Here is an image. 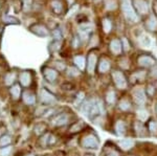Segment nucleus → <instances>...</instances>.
<instances>
[{
    "label": "nucleus",
    "instance_id": "nucleus-22",
    "mask_svg": "<svg viewBox=\"0 0 157 156\" xmlns=\"http://www.w3.org/2000/svg\"><path fill=\"white\" fill-rule=\"evenodd\" d=\"M145 26L147 31L156 32L157 31V17L155 15H150L145 21Z\"/></svg>",
    "mask_w": 157,
    "mask_h": 156
},
{
    "label": "nucleus",
    "instance_id": "nucleus-21",
    "mask_svg": "<svg viewBox=\"0 0 157 156\" xmlns=\"http://www.w3.org/2000/svg\"><path fill=\"white\" fill-rule=\"evenodd\" d=\"M117 108L121 112H128L132 109V102L128 97H121L117 102Z\"/></svg>",
    "mask_w": 157,
    "mask_h": 156
},
{
    "label": "nucleus",
    "instance_id": "nucleus-29",
    "mask_svg": "<svg viewBox=\"0 0 157 156\" xmlns=\"http://www.w3.org/2000/svg\"><path fill=\"white\" fill-rule=\"evenodd\" d=\"M138 41H139L140 46L144 47V48H150L151 45H152L151 38L149 37L147 34H141L140 36H139V38H138Z\"/></svg>",
    "mask_w": 157,
    "mask_h": 156
},
{
    "label": "nucleus",
    "instance_id": "nucleus-17",
    "mask_svg": "<svg viewBox=\"0 0 157 156\" xmlns=\"http://www.w3.org/2000/svg\"><path fill=\"white\" fill-rule=\"evenodd\" d=\"M19 84L24 88H29L33 84V75L29 71H23L19 75Z\"/></svg>",
    "mask_w": 157,
    "mask_h": 156
},
{
    "label": "nucleus",
    "instance_id": "nucleus-48",
    "mask_svg": "<svg viewBox=\"0 0 157 156\" xmlns=\"http://www.w3.org/2000/svg\"><path fill=\"white\" fill-rule=\"evenodd\" d=\"M127 156H134V155H127Z\"/></svg>",
    "mask_w": 157,
    "mask_h": 156
},
{
    "label": "nucleus",
    "instance_id": "nucleus-30",
    "mask_svg": "<svg viewBox=\"0 0 157 156\" xmlns=\"http://www.w3.org/2000/svg\"><path fill=\"white\" fill-rule=\"evenodd\" d=\"M13 144V137L12 135L7 134V133H3L2 135H0V148L9 147Z\"/></svg>",
    "mask_w": 157,
    "mask_h": 156
},
{
    "label": "nucleus",
    "instance_id": "nucleus-6",
    "mask_svg": "<svg viewBox=\"0 0 157 156\" xmlns=\"http://www.w3.org/2000/svg\"><path fill=\"white\" fill-rule=\"evenodd\" d=\"M111 79L114 86L120 90H126L128 88V80L121 70L114 69L111 72Z\"/></svg>",
    "mask_w": 157,
    "mask_h": 156
},
{
    "label": "nucleus",
    "instance_id": "nucleus-31",
    "mask_svg": "<svg viewBox=\"0 0 157 156\" xmlns=\"http://www.w3.org/2000/svg\"><path fill=\"white\" fill-rule=\"evenodd\" d=\"M85 100H86L85 92L84 91H78L77 93V95L73 97V105H75V107L80 108V106L83 104V102H84Z\"/></svg>",
    "mask_w": 157,
    "mask_h": 156
},
{
    "label": "nucleus",
    "instance_id": "nucleus-19",
    "mask_svg": "<svg viewBox=\"0 0 157 156\" xmlns=\"http://www.w3.org/2000/svg\"><path fill=\"white\" fill-rule=\"evenodd\" d=\"M127 124H126V122L124 120L121 119H118L115 120L114 123V132L116 135H118V136H123V135H125L126 133H127Z\"/></svg>",
    "mask_w": 157,
    "mask_h": 156
},
{
    "label": "nucleus",
    "instance_id": "nucleus-9",
    "mask_svg": "<svg viewBox=\"0 0 157 156\" xmlns=\"http://www.w3.org/2000/svg\"><path fill=\"white\" fill-rule=\"evenodd\" d=\"M147 97L145 89L143 88H136L132 91V100L138 107H144L147 104Z\"/></svg>",
    "mask_w": 157,
    "mask_h": 156
},
{
    "label": "nucleus",
    "instance_id": "nucleus-24",
    "mask_svg": "<svg viewBox=\"0 0 157 156\" xmlns=\"http://www.w3.org/2000/svg\"><path fill=\"white\" fill-rule=\"evenodd\" d=\"M110 68H111L110 61L105 57L101 58L100 62H98V71L100 72V74H106V72L110 70Z\"/></svg>",
    "mask_w": 157,
    "mask_h": 156
},
{
    "label": "nucleus",
    "instance_id": "nucleus-39",
    "mask_svg": "<svg viewBox=\"0 0 157 156\" xmlns=\"http://www.w3.org/2000/svg\"><path fill=\"white\" fill-rule=\"evenodd\" d=\"M121 45H123L124 51H129L131 47H130V43H129V41L127 40V38H123V39H121Z\"/></svg>",
    "mask_w": 157,
    "mask_h": 156
},
{
    "label": "nucleus",
    "instance_id": "nucleus-27",
    "mask_svg": "<svg viewBox=\"0 0 157 156\" xmlns=\"http://www.w3.org/2000/svg\"><path fill=\"white\" fill-rule=\"evenodd\" d=\"M136 119L137 120L141 123H146L147 120H150V113L147 109H145L144 107H139L136 110Z\"/></svg>",
    "mask_w": 157,
    "mask_h": 156
},
{
    "label": "nucleus",
    "instance_id": "nucleus-12",
    "mask_svg": "<svg viewBox=\"0 0 157 156\" xmlns=\"http://www.w3.org/2000/svg\"><path fill=\"white\" fill-rule=\"evenodd\" d=\"M22 86L18 83H15L13 86L10 87L9 89V94L11 97V100L13 102H19L21 101V97H22Z\"/></svg>",
    "mask_w": 157,
    "mask_h": 156
},
{
    "label": "nucleus",
    "instance_id": "nucleus-2",
    "mask_svg": "<svg viewBox=\"0 0 157 156\" xmlns=\"http://www.w3.org/2000/svg\"><path fill=\"white\" fill-rule=\"evenodd\" d=\"M73 120H75V117H73L72 112L64 111L63 109H60L55 115L50 117L49 123L54 128H62L72 124Z\"/></svg>",
    "mask_w": 157,
    "mask_h": 156
},
{
    "label": "nucleus",
    "instance_id": "nucleus-15",
    "mask_svg": "<svg viewBox=\"0 0 157 156\" xmlns=\"http://www.w3.org/2000/svg\"><path fill=\"white\" fill-rule=\"evenodd\" d=\"M42 74L43 77L48 83H55L59 78V72L55 68H52V67H43Z\"/></svg>",
    "mask_w": 157,
    "mask_h": 156
},
{
    "label": "nucleus",
    "instance_id": "nucleus-40",
    "mask_svg": "<svg viewBox=\"0 0 157 156\" xmlns=\"http://www.w3.org/2000/svg\"><path fill=\"white\" fill-rule=\"evenodd\" d=\"M69 74H68V75L71 78H75V77H78V74H81V70L78 68H75V67H71V68H69Z\"/></svg>",
    "mask_w": 157,
    "mask_h": 156
},
{
    "label": "nucleus",
    "instance_id": "nucleus-25",
    "mask_svg": "<svg viewBox=\"0 0 157 156\" xmlns=\"http://www.w3.org/2000/svg\"><path fill=\"white\" fill-rule=\"evenodd\" d=\"M110 144H108L104 147L103 149V155L104 156H121V151L117 149L114 146H109Z\"/></svg>",
    "mask_w": 157,
    "mask_h": 156
},
{
    "label": "nucleus",
    "instance_id": "nucleus-38",
    "mask_svg": "<svg viewBox=\"0 0 157 156\" xmlns=\"http://www.w3.org/2000/svg\"><path fill=\"white\" fill-rule=\"evenodd\" d=\"M61 88H62V90H64V91H72V90L75 89V86L71 82H66L61 85Z\"/></svg>",
    "mask_w": 157,
    "mask_h": 156
},
{
    "label": "nucleus",
    "instance_id": "nucleus-23",
    "mask_svg": "<svg viewBox=\"0 0 157 156\" xmlns=\"http://www.w3.org/2000/svg\"><path fill=\"white\" fill-rule=\"evenodd\" d=\"M147 77V72L145 70L140 69V70H136V71H134L132 74H131L130 77V81L131 83H138V82H144L145 81Z\"/></svg>",
    "mask_w": 157,
    "mask_h": 156
},
{
    "label": "nucleus",
    "instance_id": "nucleus-49",
    "mask_svg": "<svg viewBox=\"0 0 157 156\" xmlns=\"http://www.w3.org/2000/svg\"><path fill=\"white\" fill-rule=\"evenodd\" d=\"M156 112H157V106H156Z\"/></svg>",
    "mask_w": 157,
    "mask_h": 156
},
{
    "label": "nucleus",
    "instance_id": "nucleus-20",
    "mask_svg": "<svg viewBox=\"0 0 157 156\" xmlns=\"http://www.w3.org/2000/svg\"><path fill=\"white\" fill-rule=\"evenodd\" d=\"M134 146H135V142L133 139H130V138H124V139H121L117 142L118 149L121 151H129L134 148Z\"/></svg>",
    "mask_w": 157,
    "mask_h": 156
},
{
    "label": "nucleus",
    "instance_id": "nucleus-41",
    "mask_svg": "<svg viewBox=\"0 0 157 156\" xmlns=\"http://www.w3.org/2000/svg\"><path fill=\"white\" fill-rule=\"evenodd\" d=\"M130 63H129L128 59H126V58H123L121 59V61H120V66L121 67V69H128L129 66H130Z\"/></svg>",
    "mask_w": 157,
    "mask_h": 156
},
{
    "label": "nucleus",
    "instance_id": "nucleus-11",
    "mask_svg": "<svg viewBox=\"0 0 157 156\" xmlns=\"http://www.w3.org/2000/svg\"><path fill=\"white\" fill-rule=\"evenodd\" d=\"M87 127L88 126L85 122H83V120H75L72 124H70L68 126L67 132H68V134L73 135V134H77V133L83 132Z\"/></svg>",
    "mask_w": 157,
    "mask_h": 156
},
{
    "label": "nucleus",
    "instance_id": "nucleus-26",
    "mask_svg": "<svg viewBox=\"0 0 157 156\" xmlns=\"http://www.w3.org/2000/svg\"><path fill=\"white\" fill-rule=\"evenodd\" d=\"M104 100H105V102L107 103L108 105H114L116 103V101H117V94H116L115 90L112 89V88L108 89L107 91L105 92V97H104Z\"/></svg>",
    "mask_w": 157,
    "mask_h": 156
},
{
    "label": "nucleus",
    "instance_id": "nucleus-1",
    "mask_svg": "<svg viewBox=\"0 0 157 156\" xmlns=\"http://www.w3.org/2000/svg\"><path fill=\"white\" fill-rule=\"evenodd\" d=\"M80 111L85 115L86 117H88L89 120H94L95 117L103 115L104 113V104L102 101H98L97 99H86L83 104L80 106Z\"/></svg>",
    "mask_w": 157,
    "mask_h": 156
},
{
    "label": "nucleus",
    "instance_id": "nucleus-37",
    "mask_svg": "<svg viewBox=\"0 0 157 156\" xmlns=\"http://www.w3.org/2000/svg\"><path fill=\"white\" fill-rule=\"evenodd\" d=\"M13 153V146L0 148V156H11Z\"/></svg>",
    "mask_w": 157,
    "mask_h": 156
},
{
    "label": "nucleus",
    "instance_id": "nucleus-13",
    "mask_svg": "<svg viewBox=\"0 0 157 156\" xmlns=\"http://www.w3.org/2000/svg\"><path fill=\"white\" fill-rule=\"evenodd\" d=\"M132 4L137 14L141 15V16L149 14V6L146 0H133Z\"/></svg>",
    "mask_w": 157,
    "mask_h": 156
},
{
    "label": "nucleus",
    "instance_id": "nucleus-44",
    "mask_svg": "<svg viewBox=\"0 0 157 156\" xmlns=\"http://www.w3.org/2000/svg\"><path fill=\"white\" fill-rule=\"evenodd\" d=\"M152 9H153L154 15L157 17V0H153V2H152Z\"/></svg>",
    "mask_w": 157,
    "mask_h": 156
},
{
    "label": "nucleus",
    "instance_id": "nucleus-4",
    "mask_svg": "<svg viewBox=\"0 0 157 156\" xmlns=\"http://www.w3.org/2000/svg\"><path fill=\"white\" fill-rule=\"evenodd\" d=\"M78 145L81 148L87 150H97L100 148V139L94 132H89L87 134L83 135L78 139Z\"/></svg>",
    "mask_w": 157,
    "mask_h": 156
},
{
    "label": "nucleus",
    "instance_id": "nucleus-35",
    "mask_svg": "<svg viewBox=\"0 0 157 156\" xmlns=\"http://www.w3.org/2000/svg\"><path fill=\"white\" fill-rule=\"evenodd\" d=\"M102 27H103V32L105 34H109L111 32V29H112V22L108 18H104L102 20Z\"/></svg>",
    "mask_w": 157,
    "mask_h": 156
},
{
    "label": "nucleus",
    "instance_id": "nucleus-7",
    "mask_svg": "<svg viewBox=\"0 0 157 156\" xmlns=\"http://www.w3.org/2000/svg\"><path fill=\"white\" fill-rule=\"evenodd\" d=\"M59 142V137L58 135L54 134L52 132H46L45 134L41 135L38 139V146L41 149H46V148L54 147Z\"/></svg>",
    "mask_w": 157,
    "mask_h": 156
},
{
    "label": "nucleus",
    "instance_id": "nucleus-43",
    "mask_svg": "<svg viewBox=\"0 0 157 156\" xmlns=\"http://www.w3.org/2000/svg\"><path fill=\"white\" fill-rule=\"evenodd\" d=\"M108 10H115L116 7V3L114 1H112V0H108L107 1V6H106Z\"/></svg>",
    "mask_w": 157,
    "mask_h": 156
},
{
    "label": "nucleus",
    "instance_id": "nucleus-34",
    "mask_svg": "<svg viewBox=\"0 0 157 156\" xmlns=\"http://www.w3.org/2000/svg\"><path fill=\"white\" fill-rule=\"evenodd\" d=\"M148 131L152 135H157V120H149L147 124Z\"/></svg>",
    "mask_w": 157,
    "mask_h": 156
},
{
    "label": "nucleus",
    "instance_id": "nucleus-10",
    "mask_svg": "<svg viewBox=\"0 0 157 156\" xmlns=\"http://www.w3.org/2000/svg\"><path fill=\"white\" fill-rule=\"evenodd\" d=\"M137 64L141 68H151L156 64V60L150 55H140L137 58Z\"/></svg>",
    "mask_w": 157,
    "mask_h": 156
},
{
    "label": "nucleus",
    "instance_id": "nucleus-5",
    "mask_svg": "<svg viewBox=\"0 0 157 156\" xmlns=\"http://www.w3.org/2000/svg\"><path fill=\"white\" fill-rule=\"evenodd\" d=\"M121 12L124 14V17L130 23H136L138 20L137 13L134 10V6L130 0H121Z\"/></svg>",
    "mask_w": 157,
    "mask_h": 156
},
{
    "label": "nucleus",
    "instance_id": "nucleus-33",
    "mask_svg": "<svg viewBox=\"0 0 157 156\" xmlns=\"http://www.w3.org/2000/svg\"><path fill=\"white\" fill-rule=\"evenodd\" d=\"M30 29H32L34 32H36L38 36L45 37V36L48 35V31H47V29H45V27L42 26V25H35V26L30 27Z\"/></svg>",
    "mask_w": 157,
    "mask_h": 156
},
{
    "label": "nucleus",
    "instance_id": "nucleus-14",
    "mask_svg": "<svg viewBox=\"0 0 157 156\" xmlns=\"http://www.w3.org/2000/svg\"><path fill=\"white\" fill-rule=\"evenodd\" d=\"M97 64H98V56L93 51H90L88 54L87 58V64H86V69H87L88 74H93L97 69Z\"/></svg>",
    "mask_w": 157,
    "mask_h": 156
},
{
    "label": "nucleus",
    "instance_id": "nucleus-8",
    "mask_svg": "<svg viewBox=\"0 0 157 156\" xmlns=\"http://www.w3.org/2000/svg\"><path fill=\"white\" fill-rule=\"evenodd\" d=\"M21 101L25 106L35 107L36 106V104L38 103V94L35 91H33L32 89L23 90V92H22V97H21Z\"/></svg>",
    "mask_w": 157,
    "mask_h": 156
},
{
    "label": "nucleus",
    "instance_id": "nucleus-45",
    "mask_svg": "<svg viewBox=\"0 0 157 156\" xmlns=\"http://www.w3.org/2000/svg\"><path fill=\"white\" fill-rule=\"evenodd\" d=\"M54 9H55V11L57 12V13L61 12V4H60V2L56 1V3H54Z\"/></svg>",
    "mask_w": 157,
    "mask_h": 156
},
{
    "label": "nucleus",
    "instance_id": "nucleus-36",
    "mask_svg": "<svg viewBox=\"0 0 157 156\" xmlns=\"http://www.w3.org/2000/svg\"><path fill=\"white\" fill-rule=\"evenodd\" d=\"M145 91H146V94L148 97H153L156 92V86L153 84H148L145 89Z\"/></svg>",
    "mask_w": 157,
    "mask_h": 156
},
{
    "label": "nucleus",
    "instance_id": "nucleus-16",
    "mask_svg": "<svg viewBox=\"0 0 157 156\" xmlns=\"http://www.w3.org/2000/svg\"><path fill=\"white\" fill-rule=\"evenodd\" d=\"M109 49H110L111 54H113L114 56H121L124 51L121 41L120 39H112L109 43Z\"/></svg>",
    "mask_w": 157,
    "mask_h": 156
},
{
    "label": "nucleus",
    "instance_id": "nucleus-18",
    "mask_svg": "<svg viewBox=\"0 0 157 156\" xmlns=\"http://www.w3.org/2000/svg\"><path fill=\"white\" fill-rule=\"evenodd\" d=\"M134 131H135V134L138 137H146L149 134L147 125H145V123L139 122V120H136L134 123Z\"/></svg>",
    "mask_w": 157,
    "mask_h": 156
},
{
    "label": "nucleus",
    "instance_id": "nucleus-42",
    "mask_svg": "<svg viewBox=\"0 0 157 156\" xmlns=\"http://www.w3.org/2000/svg\"><path fill=\"white\" fill-rule=\"evenodd\" d=\"M150 77H151L153 80H157V64L154 65L153 67H151Z\"/></svg>",
    "mask_w": 157,
    "mask_h": 156
},
{
    "label": "nucleus",
    "instance_id": "nucleus-47",
    "mask_svg": "<svg viewBox=\"0 0 157 156\" xmlns=\"http://www.w3.org/2000/svg\"><path fill=\"white\" fill-rule=\"evenodd\" d=\"M84 156H95V155L92 154V153H87V154H85Z\"/></svg>",
    "mask_w": 157,
    "mask_h": 156
},
{
    "label": "nucleus",
    "instance_id": "nucleus-3",
    "mask_svg": "<svg viewBox=\"0 0 157 156\" xmlns=\"http://www.w3.org/2000/svg\"><path fill=\"white\" fill-rule=\"evenodd\" d=\"M59 100H58L57 95L49 91L47 88H41L38 93V103H40L41 106L46 107H55L58 104Z\"/></svg>",
    "mask_w": 157,
    "mask_h": 156
},
{
    "label": "nucleus",
    "instance_id": "nucleus-32",
    "mask_svg": "<svg viewBox=\"0 0 157 156\" xmlns=\"http://www.w3.org/2000/svg\"><path fill=\"white\" fill-rule=\"evenodd\" d=\"M73 62H75V66H77V68H78L80 70H84L86 68V59L83 56H77L75 57V59H73Z\"/></svg>",
    "mask_w": 157,
    "mask_h": 156
},
{
    "label": "nucleus",
    "instance_id": "nucleus-28",
    "mask_svg": "<svg viewBox=\"0 0 157 156\" xmlns=\"http://www.w3.org/2000/svg\"><path fill=\"white\" fill-rule=\"evenodd\" d=\"M33 132H34V134L36 135V136L40 137L41 135L45 134L47 131V125L45 124V123H38L34 126V129H33Z\"/></svg>",
    "mask_w": 157,
    "mask_h": 156
},
{
    "label": "nucleus",
    "instance_id": "nucleus-46",
    "mask_svg": "<svg viewBox=\"0 0 157 156\" xmlns=\"http://www.w3.org/2000/svg\"><path fill=\"white\" fill-rule=\"evenodd\" d=\"M22 156H36V155H35L34 154V153H25V154H23V155H22Z\"/></svg>",
    "mask_w": 157,
    "mask_h": 156
}]
</instances>
